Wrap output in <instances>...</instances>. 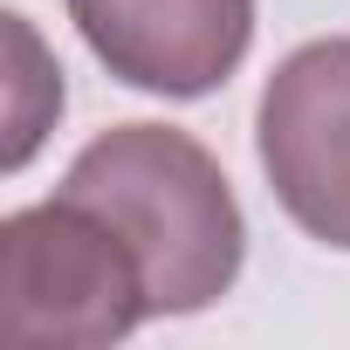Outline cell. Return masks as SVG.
I'll return each mask as SVG.
<instances>
[{"mask_svg":"<svg viewBox=\"0 0 350 350\" xmlns=\"http://www.w3.org/2000/svg\"><path fill=\"white\" fill-rule=\"evenodd\" d=\"M151 316L131 241L83 200H55L0 220V343L14 350H103Z\"/></svg>","mask_w":350,"mask_h":350,"instance_id":"2","label":"cell"},{"mask_svg":"<svg viewBox=\"0 0 350 350\" xmlns=\"http://www.w3.org/2000/svg\"><path fill=\"white\" fill-rule=\"evenodd\" d=\"M62 193L96 206L131 241L151 316H193L234 288L247 220L220 158L200 137L172 124H117L69 158Z\"/></svg>","mask_w":350,"mask_h":350,"instance_id":"1","label":"cell"},{"mask_svg":"<svg viewBox=\"0 0 350 350\" xmlns=\"http://www.w3.org/2000/svg\"><path fill=\"white\" fill-rule=\"evenodd\" d=\"M8 42L21 55V76H14V137H8V172L28 165V151L42 144L49 117H62V69L42 62V42L28 35V14H8Z\"/></svg>","mask_w":350,"mask_h":350,"instance_id":"5","label":"cell"},{"mask_svg":"<svg viewBox=\"0 0 350 350\" xmlns=\"http://www.w3.org/2000/svg\"><path fill=\"white\" fill-rule=\"evenodd\" d=\"M254 151L282 213L309 241L350 254V35L302 42L275 62L254 110Z\"/></svg>","mask_w":350,"mask_h":350,"instance_id":"3","label":"cell"},{"mask_svg":"<svg viewBox=\"0 0 350 350\" xmlns=\"http://www.w3.org/2000/svg\"><path fill=\"white\" fill-rule=\"evenodd\" d=\"M69 21L117 83L186 103L241 69L254 0H69Z\"/></svg>","mask_w":350,"mask_h":350,"instance_id":"4","label":"cell"}]
</instances>
